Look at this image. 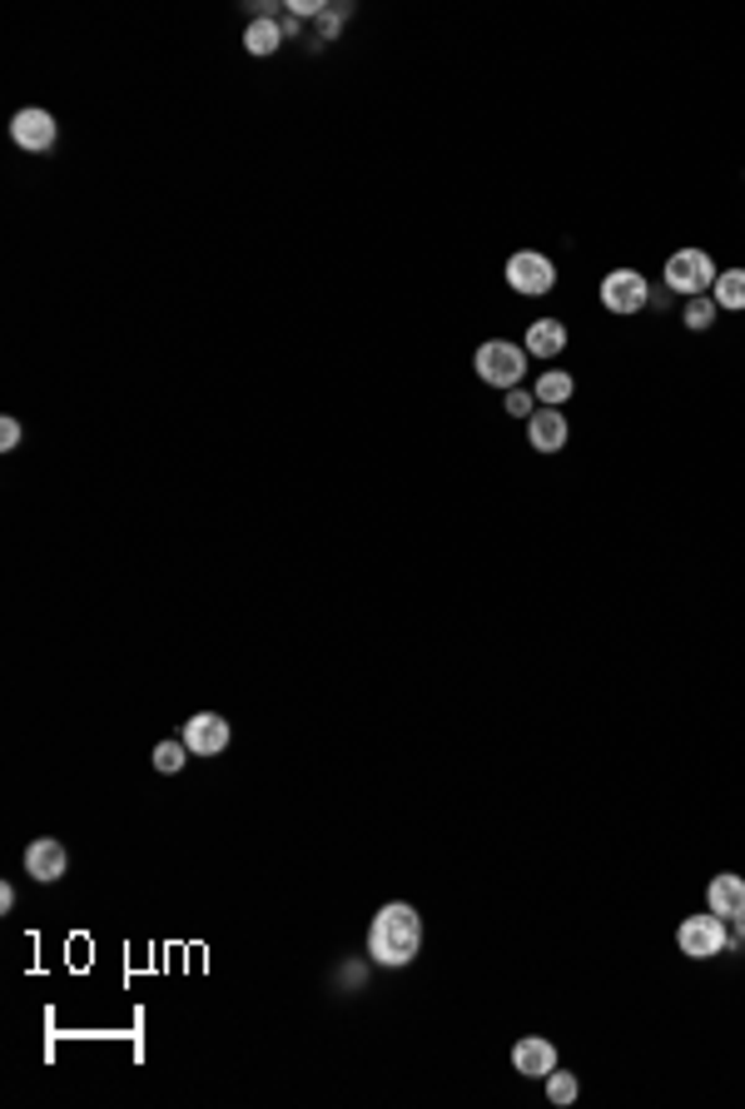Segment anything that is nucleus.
Returning a JSON list of instances; mask_svg holds the SVG:
<instances>
[{
	"instance_id": "1",
	"label": "nucleus",
	"mask_w": 745,
	"mask_h": 1109,
	"mask_svg": "<svg viewBox=\"0 0 745 1109\" xmlns=\"http://www.w3.org/2000/svg\"><path fill=\"white\" fill-rule=\"evenodd\" d=\"M418 950H422V916L408 900H388L368 925V956L378 966L397 970V966H413Z\"/></svg>"
},
{
	"instance_id": "2",
	"label": "nucleus",
	"mask_w": 745,
	"mask_h": 1109,
	"mask_svg": "<svg viewBox=\"0 0 745 1109\" xmlns=\"http://www.w3.org/2000/svg\"><path fill=\"white\" fill-rule=\"evenodd\" d=\"M472 368H478V378L492 383V389H517L527 374V349L513 339H488L478 349V358H472Z\"/></svg>"
},
{
	"instance_id": "3",
	"label": "nucleus",
	"mask_w": 745,
	"mask_h": 1109,
	"mask_svg": "<svg viewBox=\"0 0 745 1109\" xmlns=\"http://www.w3.org/2000/svg\"><path fill=\"white\" fill-rule=\"evenodd\" d=\"M716 279H721V269H716V260H710L706 249H675L671 260H666V289H671V294L700 299L706 289H716Z\"/></svg>"
},
{
	"instance_id": "4",
	"label": "nucleus",
	"mask_w": 745,
	"mask_h": 1109,
	"mask_svg": "<svg viewBox=\"0 0 745 1109\" xmlns=\"http://www.w3.org/2000/svg\"><path fill=\"white\" fill-rule=\"evenodd\" d=\"M675 945H681V956L691 960H710V956H725L731 950V931H725V921L710 910V916H686V921L675 925Z\"/></svg>"
},
{
	"instance_id": "5",
	"label": "nucleus",
	"mask_w": 745,
	"mask_h": 1109,
	"mask_svg": "<svg viewBox=\"0 0 745 1109\" xmlns=\"http://www.w3.org/2000/svg\"><path fill=\"white\" fill-rule=\"evenodd\" d=\"M507 283H513L517 294H527V299L552 294V283H557V264H552L542 249H517L513 260H507Z\"/></svg>"
},
{
	"instance_id": "6",
	"label": "nucleus",
	"mask_w": 745,
	"mask_h": 1109,
	"mask_svg": "<svg viewBox=\"0 0 745 1109\" xmlns=\"http://www.w3.org/2000/svg\"><path fill=\"white\" fill-rule=\"evenodd\" d=\"M646 294H652V283L641 279L636 269H611L602 279V304L611 308V314H621V319L641 314V308H646Z\"/></svg>"
},
{
	"instance_id": "7",
	"label": "nucleus",
	"mask_w": 745,
	"mask_h": 1109,
	"mask_svg": "<svg viewBox=\"0 0 745 1109\" xmlns=\"http://www.w3.org/2000/svg\"><path fill=\"white\" fill-rule=\"evenodd\" d=\"M179 742L194 756H219L224 746H229V721H224L219 711H199V717L185 721V736H179Z\"/></svg>"
},
{
	"instance_id": "8",
	"label": "nucleus",
	"mask_w": 745,
	"mask_h": 1109,
	"mask_svg": "<svg viewBox=\"0 0 745 1109\" xmlns=\"http://www.w3.org/2000/svg\"><path fill=\"white\" fill-rule=\"evenodd\" d=\"M513 1070L527 1074V1080H547L557 1070V1045L547 1035H522L513 1045Z\"/></svg>"
},
{
	"instance_id": "9",
	"label": "nucleus",
	"mask_w": 745,
	"mask_h": 1109,
	"mask_svg": "<svg viewBox=\"0 0 745 1109\" xmlns=\"http://www.w3.org/2000/svg\"><path fill=\"white\" fill-rule=\"evenodd\" d=\"M25 871H30V881H60V875L71 871V850L60 846L55 836H40L25 846Z\"/></svg>"
},
{
	"instance_id": "10",
	"label": "nucleus",
	"mask_w": 745,
	"mask_h": 1109,
	"mask_svg": "<svg viewBox=\"0 0 745 1109\" xmlns=\"http://www.w3.org/2000/svg\"><path fill=\"white\" fill-rule=\"evenodd\" d=\"M11 140L21 144V150H30V154L50 150V144H55V119H50V110L25 105L21 115L11 119Z\"/></svg>"
},
{
	"instance_id": "11",
	"label": "nucleus",
	"mask_w": 745,
	"mask_h": 1109,
	"mask_svg": "<svg viewBox=\"0 0 745 1109\" xmlns=\"http://www.w3.org/2000/svg\"><path fill=\"white\" fill-rule=\"evenodd\" d=\"M567 418H561V408H536L532 418H527V443H532L536 453H561L567 449Z\"/></svg>"
},
{
	"instance_id": "12",
	"label": "nucleus",
	"mask_w": 745,
	"mask_h": 1109,
	"mask_svg": "<svg viewBox=\"0 0 745 1109\" xmlns=\"http://www.w3.org/2000/svg\"><path fill=\"white\" fill-rule=\"evenodd\" d=\"M706 906L716 910L721 921L741 916V910H745V875H735V871L710 875V885H706Z\"/></svg>"
},
{
	"instance_id": "13",
	"label": "nucleus",
	"mask_w": 745,
	"mask_h": 1109,
	"mask_svg": "<svg viewBox=\"0 0 745 1109\" xmlns=\"http://www.w3.org/2000/svg\"><path fill=\"white\" fill-rule=\"evenodd\" d=\"M522 349H527V358H557L561 349H567V329H561L557 319H532Z\"/></svg>"
},
{
	"instance_id": "14",
	"label": "nucleus",
	"mask_w": 745,
	"mask_h": 1109,
	"mask_svg": "<svg viewBox=\"0 0 745 1109\" xmlns=\"http://www.w3.org/2000/svg\"><path fill=\"white\" fill-rule=\"evenodd\" d=\"M571 389H577V378L571 374H561V368H547V374L536 378V403H542V408H561V403L571 399Z\"/></svg>"
},
{
	"instance_id": "15",
	"label": "nucleus",
	"mask_w": 745,
	"mask_h": 1109,
	"mask_svg": "<svg viewBox=\"0 0 745 1109\" xmlns=\"http://www.w3.org/2000/svg\"><path fill=\"white\" fill-rule=\"evenodd\" d=\"M244 46L254 50V55H274V50L283 46V25L274 21V15H258L254 25H249V36H244Z\"/></svg>"
},
{
	"instance_id": "16",
	"label": "nucleus",
	"mask_w": 745,
	"mask_h": 1109,
	"mask_svg": "<svg viewBox=\"0 0 745 1109\" xmlns=\"http://www.w3.org/2000/svg\"><path fill=\"white\" fill-rule=\"evenodd\" d=\"M710 299H716V308H745V269H721Z\"/></svg>"
},
{
	"instance_id": "17",
	"label": "nucleus",
	"mask_w": 745,
	"mask_h": 1109,
	"mask_svg": "<svg viewBox=\"0 0 745 1109\" xmlns=\"http://www.w3.org/2000/svg\"><path fill=\"white\" fill-rule=\"evenodd\" d=\"M547 1099L552 1105H577V1074H567V1070H552L547 1074Z\"/></svg>"
},
{
	"instance_id": "18",
	"label": "nucleus",
	"mask_w": 745,
	"mask_h": 1109,
	"mask_svg": "<svg viewBox=\"0 0 745 1109\" xmlns=\"http://www.w3.org/2000/svg\"><path fill=\"white\" fill-rule=\"evenodd\" d=\"M185 756H194L185 742H160V746H154V767H160L164 777H175V771L185 767Z\"/></svg>"
},
{
	"instance_id": "19",
	"label": "nucleus",
	"mask_w": 745,
	"mask_h": 1109,
	"mask_svg": "<svg viewBox=\"0 0 745 1109\" xmlns=\"http://www.w3.org/2000/svg\"><path fill=\"white\" fill-rule=\"evenodd\" d=\"M710 324H716V299H706V294H700V299H691V304H686V329L706 333Z\"/></svg>"
},
{
	"instance_id": "20",
	"label": "nucleus",
	"mask_w": 745,
	"mask_h": 1109,
	"mask_svg": "<svg viewBox=\"0 0 745 1109\" xmlns=\"http://www.w3.org/2000/svg\"><path fill=\"white\" fill-rule=\"evenodd\" d=\"M502 403H507V414H513V418H532L536 408H542V403H536V393H527V389H507V399H502Z\"/></svg>"
},
{
	"instance_id": "21",
	"label": "nucleus",
	"mask_w": 745,
	"mask_h": 1109,
	"mask_svg": "<svg viewBox=\"0 0 745 1109\" xmlns=\"http://www.w3.org/2000/svg\"><path fill=\"white\" fill-rule=\"evenodd\" d=\"M15 443H21V424H15V418H0V449L11 453Z\"/></svg>"
},
{
	"instance_id": "22",
	"label": "nucleus",
	"mask_w": 745,
	"mask_h": 1109,
	"mask_svg": "<svg viewBox=\"0 0 745 1109\" xmlns=\"http://www.w3.org/2000/svg\"><path fill=\"white\" fill-rule=\"evenodd\" d=\"M735 945H745V910H741V916H731V950H735Z\"/></svg>"
},
{
	"instance_id": "23",
	"label": "nucleus",
	"mask_w": 745,
	"mask_h": 1109,
	"mask_svg": "<svg viewBox=\"0 0 745 1109\" xmlns=\"http://www.w3.org/2000/svg\"><path fill=\"white\" fill-rule=\"evenodd\" d=\"M666 304H671V289H666V283H661V289H652V294H646V308H666Z\"/></svg>"
},
{
	"instance_id": "24",
	"label": "nucleus",
	"mask_w": 745,
	"mask_h": 1109,
	"mask_svg": "<svg viewBox=\"0 0 745 1109\" xmlns=\"http://www.w3.org/2000/svg\"><path fill=\"white\" fill-rule=\"evenodd\" d=\"M0 910H5V916L15 910V885H0Z\"/></svg>"
}]
</instances>
